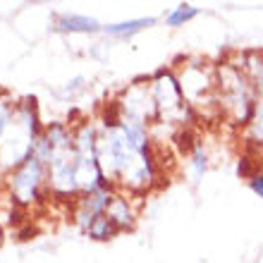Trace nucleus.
<instances>
[{
	"instance_id": "nucleus-2",
	"label": "nucleus",
	"mask_w": 263,
	"mask_h": 263,
	"mask_svg": "<svg viewBox=\"0 0 263 263\" xmlns=\"http://www.w3.org/2000/svg\"><path fill=\"white\" fill-rule=\"evenodd\" d=\"M151 96L158 112V122L167 127H194L199 115L194 108L184 101V93L180 89L177 74L173 67H163L151 77Z\"/></svg>"
},
{
	"instance_id": "nucleus-14",
	"label": "nucleus",
	"mask_w": 263,
	"mask_h": 263,
	"mask_svg": "<svg viewBox=\"0 0 263 263\" xmlns=\"http://www.w3.org/2000/svg\"><path fill=\"white\" fill-rule=\"evenodd\" d=\"M14 118V101L5 93H0V144H3V137H5L7 127L12 125Z\"/></svg>"
},
{
	"instance_id": "nucleus-1",
	"label": "nucleus",
	"mask_w": 263,
	"mask_h": 263,
	"mask_svg": "<svg viewBox=\"0 0 263 263\" xmlns=\"http://www.w3.org/2000/svg\"><path fill=\"white\" fill-rule=\"evenodd\" d=\"M215 84H218L215 93H218L220 118L228 120L230 125L244 129L249 125L258 101L254 82L235 63H222V65H215Z\"/></svg>"
},
{
	"instance_id": "nucleus-13",
	"label": "nucleus",
	"mask_w": 263,
	"mask_h": 263,
	"mask_svg": "<svg viewBox=\"0 0 263 263\" xmlns=\"http://www.w3.org/2000/svg\"><path fill=\"white\" fill-rule=\"evenodd\" d=\"M86 235L91 237V239H96V242H108V239H112V237H118L120 232L115 230V225H112L108 218H105V213L101 215V218H96L93 220V225L89 228V232Z\"/></svg>"
},
{
	"instance_id": "nucleus-3",
	"label": "nucleus",
	"mask_w": 263,
	"mask_h": 263,
	"mask_svg": "<svg viewBox=\"0 0 263 263\" xmlns=\"http://www.w3.org/2000/svg\"><path fill=\"white\" fill-rule=\"evenodd\" d=\"M175 69V67H173ZM177 74V82H180V89L184 93V101H187L199 118L206 115V110H213L218 118H220V110H218V93H215V67H211L208 63L194 58V60H184V67L175 69Z\"/></svg>"
},
{
	"instance_id": "nucleus-8",
	"label": "nucleus",
	"mask_w": 263,
	"mask_h": 263,
	"mask_svg": "<svg viewBox=\"0 0 263 263\" xmlns=\"http://www.w3.org/2000/svg\"><path fill=\"white\" fill-rule=\"evenodd\" d=\"M53 29L60 34H98V31H103L101 22L86 17V14H58Z\"/></svg>"
},
{
	"instance_id": "nucleus-16",
	"label": "nucleus",
	"mask_w": 263,
	"mask_h": 263,
	"mask_svg": "<svg viewBox=\"0 0 263 263\" xmlns=\"http://www.w3.org/2000/svg\"><path fill=\"white\" fill-rule=\"evenodd\" d=\"M3 242H5V228L0 225V247H3Z\"/></svg>"
},
{
	"instance_id": "nucleus-9",
	"label": "nucleus",
	"mask_w": 263,
	"mask_h": 263,
	"mask_svg": "<svg viewBox=\"0 0 263 263\" xmlns=\"http://www.w3.org/2000/svg\"><path fill=\"white\" fill-rule=\"evenodd\" d=\"M242 137H244V146H247V151L261 153V148H263V98H258L256 101L254 115H251L249 125L242 129Z\"/></svg>"
},
{
	"instance_id": "nucleus-15",
	"label": "nucleus",
	"mask_w": 263,
	"mask_h": 263,
	"mask_svg": "<svg viewBox=\"0 0 263 263\" xmlns=\"http://www.w3.org/2000/svg\"><path fill=\"white\" fill-rule=\"evenodd\" d=\"M249 189L258 196V199H263V163H261V167L256 170V175L249 180Z\"/></svg>"
},
{
	"instance_id": "nucleus-12",
	"label": "nucleus",
	"mask_w": 263,
	"mask_h": 263,
	"mask_svg": "<svg viewBox=\"0 0 263 263\" xmlns=\"http://www.w3.org/2000/svg\"><path fill=\"white\" fill-rule=\"evenodd\" d=\"M199 17V7L196 5H189V3H182V5H175L170 12L165 14V24L167 27H184V24H189L192 20H196Z\"/></svg>"
},
{
	"instance_id": "nucleus-7",
	"label": "nucleus",
	"mask_w": 263,
	"mask_h": 263,
	"mask_svg": "<svg viewBox=\"0 0 263 263\" xmlns=\"http://www.w3.org/2000/svg\"><path fill=\"white\" fill-rule=\"evenodd\" d=\"M105 218L115 225L118 232H132V230L137 228V220H139V211L134 206V201H132L129 194L125 192H115L105 208Z\"/></svg>"
},
{
	"instance_id": "nucleus-10",
	"label": "nucleus",
	"mask_w": 263,
	"mask_h": 263,
	"mask_svg": "<svg viewBox=\"0 0 263 263\" xmlns=\"http://www.w3.org/2000/svg\"><path fill=\"white\" fill-rule=\"evenodd\" d=\"M158 24V17H139V20H127V22H118V24H108L103 27V31L112 39H132L144 29H151Z\"/></svg>"
},
{
	"instance_id": "nucleus-4",
	"label": "nucleus",
	"mask_w": 263,
	"mask_h": 263,
	"mask_svg": "<svg viewBox=\"0 0 263 263\" xmlns=\"http://www.w3.org/2000/svg\"><path fill=\"white\" fill-rule=\"evenodd\" d=\"M5 187L10 201L17 208L27 211L39 206L43 199H48V167L31 153L22 165H17L5 177Z\"/></svg>"
},
{
	"instance_id": "nucleus-6",
	"label": "nucleus",
	"mask_w": 263,
	"mask_h": 263,
	"mask_svg": "<svg viewBox=\"0 0 263 263\" xmlns=\"http://www.w3.org/2000/svg\"><path fill=\"white\" fill-rule=\"evenodd\" d=\"M118 189H101V192H93V194H82L79 199L74 201V206H72V222L77 225L79 232H89V228L93 225L96 218L105 213V208L110 203L112 194H115Z\"/></svg>"
},
{
	"instance_id": "nucleus-5",
	"label": "nucleus",
	"mask_w": 263,
	"mask_h": 263,
	"mask_svg": "<svg viewBox=\"0 0 263 263\" xmlns=\"http://www.w3.org/2000/svg\"><path fill=\"white\" fill-rule=\"evenodd\" d=\"M148 82H151L148 77H146V79L144 77L134 79L118 96V103H120V110H122L125 118L141 120V122H146V125L151 127L158 122V112H156V103H153Z\"/></svg>"
},
{
	"instance_id": "nucleus-11",
	"label": "nucleus",
	"mask_w": 263,
	"mask_h": 263,
	"mask_svg": "<svg viewBox=\"0 0 263 263\" xmlns=\"http://www.w3.org/2000/svg\"><path fill=\"white\" fill-rule=\"evenodd\" d=\"M208 160H211V156H208V148H206V144H203V139H201L199 144L194 146V151L187 156V170H189L192 182H199L201 177L206 175Z\"/></svg>"
}]
</instances>
